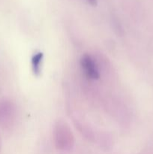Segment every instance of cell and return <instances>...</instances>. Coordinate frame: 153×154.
Segmentation results:
<instances>
[{
  "label": "cell",
  "mask_w": 153,
  "mask_h": 154,
  "mask_svg": "<svg viewBox=\"0 0 153 154\" xmlns=\"http://www.w3.org/2000/svg\"><path fill=\"white\" fill-rule=\"evenodd\" d=\"M54 139L57 147L67 150L74 144V137L68 126L63 122H58L54 128Z\"/></svg>",
  "instance_id": "cell-1"
},
{
  "label": "cell",
  "mask_w": 153,
  "mask_h": 154,
  "mask_svg": "<svg viewBox=\"0 0 153 154\" xmlns=\"http://www.w3.org/2000/svg\"><path fill=\"white\" fill-rule=\"evenodd\" d=\"M87 1L92 6H96L98 4V0H87Z\"/></svg>",
  "instance_id": "cell-4"
},
{
  "label": "cell",
  "mask_w": 153,
  "mask_h": 154,
  "mask_svg": "<svg viewBox=\"0 0 153 154\" xmlns=\"http://www.w3.org/2000/svg\"><path fill=\"white\" fill-rule=\"evenodd\" d=\"M80 66L82 72L87 78L92 80H98L100 78L98 66L94 59L89 55L82 56L80 60Z\"/></svg>",
  "instance_id": "cell-2"
},
{
  "label": "cell",
  "mask_w": 153,
  "mask_h": 154,
  "mask_svg": "<svg viewBox=\"0 0 153 154\" xmlns=\"http://www.w3.org/2000/svg\"><path fill=\"white\" fill-rule=\"evenodd\" d=\"M44 54L42 53L39 52L38 54H34L32 58V71L35 75H39L41 71V65L43 62Z\"/></svg>",
  "instance_id": "cell-3"
}]
</instances>
